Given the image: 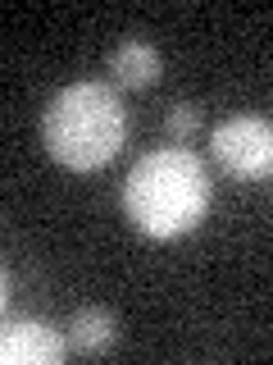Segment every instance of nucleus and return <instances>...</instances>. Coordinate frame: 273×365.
<instances>
[{"mask_svg":"<svg viewBox=\"0 0 273 365\" xmlns=\"http://www.w3.org/2000/svg\"><path fill=\"white\" fill-rule=\"evenodd\" d=\"M123 210L146 237H182L210 215V174L200 155L164 146L132 165L123 182Z\"/></svg>","mask_w":273,"mask_h":365,"instance_id":"nucleus-1","label":"nucleus"},{"mask_svg":"<svg viewBox=\"0 0 273 365\" xmlns=\"http://www.w3.org/2000/svg\"><path fill=\"white\" fill-rule=\"evenodd\" d=\"M41 137L46 151L73 174L105 169L128 142V110L119 91L105 83H73L55 91L41 114Z\"/></svg>","mask_w":273,"mask_h":365,"instance_id":"nucleus-2","label":"nucleus"},{"mask_svg":"<svg viewBox=\"0 0 273 365\" xmlns=\"http://www.w3.org/2000/svg\"><path fill=\"white\" fill-rule=\"evenodd\" d=\"M210 151L219 160V169L232 178H246V182L269 178L273 174V123L259 119V114L223 119L210 133Z\"/></svg>","mask_w":273,"mask_h":365,"instance_id":"nucleus-3","label":"nucleus"},{"mask_svg":"<svg viewBox=\"0 0 273 365\" xmlns=\"http://www.w3.org/2000/svg\"><path fill=\"white\" fill-rule=\"evenodd\" d=\"M68 334L46 319H9L0 334V361L5 365H60L68 356Z\"/></svg>","mask_w":273,"mask_h":365,"instance_id":"nucleus-4","label":"nucleus"},{"mask_svg":"<svg viewBox=\"0 0 273 365\" xmlns=\"http://www.w3.org/2000/svg\"><path fill=\"white\" fill-rule=\"evenodd\" d=\"M109 73H114V83L119 87H132V91H141V87H151L155 78H159V51L151 41H119L114 46V55H109Z\"/></svg>","mask_w":273,"mask_h":365,"instance_id":"nucleus-5","label":"nucleus"},{"mask_svg":"<svg viewBox=\"0 0 273 365\" xmlns=\"http://www.w3.org/2000/svg\"><path fill=\"white\" fill-rule=\"evenodd\" d=\"M114 338H119V329H114V315L105 306H82L68 319V347L82 351V356H105Z\"/></svg>","mask_w":273,"mask_h":365,"instance_id":"nucleus-6","label":"nucleus"},{"mask_svg":"<svg viewBox=\"0 0 273 365\" xmlns=\"http://www.w3.org/2000/svg\"><path fill=\"white\" fill-rule=\"evenodd\" d=\"M196 133H200V110L187 106V101H178V106L168 110V137H173V142H187V137H196Z\"/></svg>","mask_w":273,"mask_h":365,"instance_id":"nucleus-7","label":"nucleus"}]
</instances>
